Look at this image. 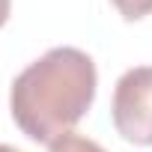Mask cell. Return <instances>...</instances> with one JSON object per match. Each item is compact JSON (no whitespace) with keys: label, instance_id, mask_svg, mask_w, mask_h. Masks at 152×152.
I'll return each instance as SVG.
<instances>
[{"label":"cell","instance_id":"5b68a950","mask_svg":"<svg viewBox=\"0 0 152 152\" xmlns=\"http://www.w3.org/2000/svg\"><path fill=\"white\" fill-rule=\"evenodd\" d=\"M9 9H12V0H0V27L6 24V18H9Z\"/></svg>","mask_w":152,"mask_h":152},{"label":"cell","instance_id":"8992f818","mask_svg":"<svg viewBox=\"0 0 152 152\" xmlns=\"http://www.w3.org/2000/svg\"><path fill=\"white\" fill-rule=\"evenodd\" d=\"M0 152H21V149H15V146H9V143H0Z\"/></svg>","mask_w":152,"mask_h":152},{"label":"cell","instance_id":"3957f363","mask_svg":"<svg viewBox=\"0 0 152 152\" xmlns=\"http://www.w3.org/2000/svg\"><path fill=\"white\" fill-rule=\"evenodd\" d=\"M48 152H107L104 146H99L96 140L84 137V134H66L57 143L48 146Z\"/></svg>","mask_w":152,"mask_h":152},{"label":"cell","instance_id":"7a4b0ae2","mask_svg":"<svg viewBox=\"0 0 152 152\" xmlns=\"http://www.w3.org/2000/svg\"><path fill=\"white\" fill-rule=\"evenodd\" d=\"M110 116L128 143L152 146V66H134L116 81Z\"/></svg>","mask_w":152,"mask_h":152},{"label":"cell","instance_id":"277c9868","mask_svg":"<svg viewBox=\"0 0 152 152\" xmlns=\"http://www.w3.org/2000/svg\"><path fill=\"white\" fill-rule=\"evenodd\" d=\"M113 6L125 21H140L152 12V0H113Z\"/></svg>","mask_w":152,"mask_h":152},{"label":"cell","instance_id":"6da1fadb","mask_svg":"<svg viewBox=\"0 0 152 152\" xmlns=\"http://www.w3.org/2000/svg\"><path fill=\"white\" fill-rule=\"evenodd\" d=\"M96 63L81 48H51L12 81L9 110L15 125L36 143L72 134L96 99Z\"/></svg>","mask_w":152,"mask_h":152}]
</instances>
